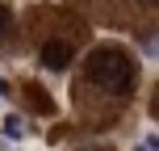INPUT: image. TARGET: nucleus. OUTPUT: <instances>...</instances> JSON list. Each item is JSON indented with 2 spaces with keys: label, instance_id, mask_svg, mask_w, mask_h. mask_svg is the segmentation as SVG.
<instances>
[{
  "label": "nucleus",
  "instance_id": "obj_8",
  "mask_svg": "<svg viewBox=\"0 0 159 151\" xmlns=\"http://www.w3.org/2000/svg\"><path fill=\"white\" fill-rule=\"evenodd\" d=\"M4 97H8V88H4V80H0V101H4Z\"/></svg>",
  "mask_w": 159,
  "mask_h": 151
},
{
  "label": "nucleus",
  "instance_id": "obj_6",
  "mask_svg": "<svg viewBox=\"0 0 159 151\" xmlns=\"http://www.w3.org/2000/svg\"><path fill=\"white\" fill-rule=\"evenodd\" d=\"M143 50H147L151 59H159V34H155V38H147V46H143Z\"/></svg>",
  "mask_w": 159,
  "mask_h": 151
},
{
  "label": "nucleus",
  "instance_id": "obj_7",
  "mask_svg": "<svg viewBox=\"0 0 159 151\" xmlns=\"http://www.w3.org/2000/svg\"><path fill=\"white\" fill-rule=\"evenodd\" d=\"M151 113L159 118V84H155V92H151Z\"/></svg>",
  "mask_w": 159,
  "mask_h": 151
},
{
  "label": "nucleus",
  "instance_id": "obj_5",
  "mask_svg": "<svg viewBox=\"0 0 159 151\" xmlns=\"http://www.w3.org/2000/svg\"><path fill=\"white\" fill-rule=\"evenodd\" d=\"M138 151H159V134H147L143 143H138Z\"/></svg>",
  "mask_w": 159,
  "mask_h": 151
},
{
  "label": "nucleus",
  "instance_id": "obj_1",
  "mask_svg": "<svg viewBox=\"0 0 159 151\" xmlns=\"http://www.w3.org/2000/svg\"><path fill=\"white\" fill-rule=\"evenodd\" d=\"M84 76L92 80L101 92H109V97H130L134 92V59L126 55V50H92L88 55V63H84Z\"/></svg>",
  "mask_w": 159,
  "mask_h": 151
},
{
  "label": "nucleus",
  "instance_id": "obj_2",
  "mask_svg": "<svg viewBox=\"0 0 159 151\" xmlns=\"http://www.w3.org/2000/svg\"><path fill=\"white\" fill-rule=\"evenodd\" d=\"M67 63H71V42L55 38V42H46V46H42V67L59 72V67H67Z\"/></svg>",
  "mask_w": 159,
  "mask_h": 151
},
{
  "label": "nucleus",
  "instance_id": "obj_4",
  "mask_svg": "<svg viewBox=\"0 0 159 151\" xmlns=\"http://www.w3.org/2000/svg\"><path fill=\"white\" fill-rule=\"evenodd\" d=\"M8 34H13V13L0 4V46H4V38H8Z\"/></svg>",
  "mask_w": 159,
  "mask_h": 151
},
{
  "label": "nucleus",
  "instance_id": "obj_3",
  "mask_svg": "<svg viewBox=\"0 0 159 151\" xmlns=\"http://www.w3.org/2000/svg\"><path fill=\"white\" fill-rule=\"evenodd\" d=\"M4 134H8V139H25V122L17 118V113H8V118H4Z\"/></svg>",
  "mask_w": 159,
  "mask_h": 151
}]
</instances>
